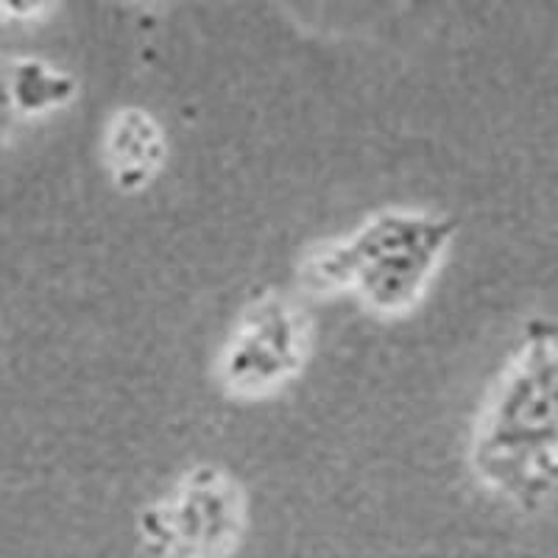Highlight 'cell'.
I'll return each instance as SVG.
<instances>
[{
    "label": "cell",
    "mask_w": 558,
    "mask_h": 558,
    "mask_svg": "<svg viewBox=\"0 0 558 558\" xmlns=\"http://www.w3.org/2000/svg\"><path fill=\"white\" fill-rule=\"evenodd\" d=\"M307 324L291 299L263 293L248 302L221 352V380L238 397H266L299 375Z\"/></svg>",
    "instance_id": "3"
},
{
    "label": "cell",
    "mask_w": 558,
    "mask_h": 558,
    "mask_svg": "<svg viewBox=\"0 0 558 558\" xmlns=\"http://www.w3.org/2000/svg\"><path fill=\"white\" fill-rule=\"evenodd\" d=\"M107 159L118 187L140 193L166 162V134L146 109L126 107L109 123Z\"/></svg>",
    "instance_id": "5"
},
{
    "label": "cell",
    "mask_w": 558,
    "mask_h": 558,
    "mask_svg": "<svg viewBox=\"0 0 558 558\" xmlns=\"http://www.w3.org/2000/svg\"><path fill=\"white\" fill-rule=\"evenodd\" d=\"M456 221L422 209H386L349 238L313 248L302 277L313 291H349L380 316L416 305L456 238Z\"/></svg>",
    "instance_id": "2"
},
{
    "label": "cell",
    "mask_w": 558,
    "mask_h": 558,
    "mask_svg": "<svg viewBox=\"0 0 558 558\" xmlns=\"http://www.w3.org/2000/svg\"><path fill=\"white\" fill-rule=\"evenodd\" d=\"M238 517L235 488L216 470H196L179 488L177 500L168 506V539L187 550H213L227 539Z\"/></svg>",
    "instance_id": "4"
},
{
    "label": "cell",
    "mask_w": 558,
    "mask_h": 558,
    "mask_svg": "<svg viewBox=\"0 0 558 558\" xmlns=\"http://www.w3.org/2000/svg\"><path fill=\"white\" fill-rule=\"evenodd\" d=\"M51 0H0V9L12 17H37Z\"/></svg>",
    "instance_id": "6"
},
{
    "label": "cell",
    "mask_w": 558,
    "mask_h": 558,
    "mask_svg": "<svg viewBox=\"0 0 558 558\" xmlns=\"http://www.w3.org/2000/svg\"><path fill=\"white\" fill-rule=\"evenodd\" d=\"M475 466L506 495H539L558 477V336L533 327L477 418Z\"/></svg>",
    "instance_id": "1"
}]
</instances>
